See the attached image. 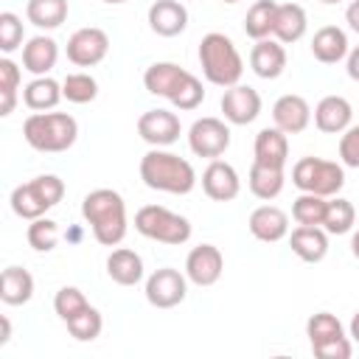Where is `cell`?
Masks as SVG:
<instances>
[{"label": "cell", "mask_w": 359, "mask_h": 359, "mask_svg": "<svg viewBox=\"0 0 359 359\" xmlns=\"http://www.w3.org/2000/svg\"><path fill=\"white\" fill-rule=\"evenodd\" d=\"M188 146L196 157L216 160L230 149V126L222 118H213V115L196 118L188 129Z\"/></svg>", "instance_id": "10"}, {"label": "cell", "mask_w": 359, "mask_h": 359, "mask_svg": "<svg viewBox=\"0 0 359 359\" xmlns=\"http://www.w3.org/2000/svg\"><path fill=\"white\" fill-rule=\"evenodd\" d=\"M250 233L264 241V244H275L280 238L289 236V216L286 210H280L278 205H261L250 213V222H247Z\"/></svg>", "instance_id": "21"}, {"label": "cell", "mask_w": 359, "mask_h": 359, "mask_svg": "<svg viewBox=\"0 0 359 359\" xmlns=\"http://www.w3.org/2000/svg\"><path fill=\"white\" fill-rule=\"evenodd\" d=\"M348 337H351V339L359 345V311L351 317V325H348Z\"/></svg>", "instance_id": "45"}, {"label": "cell", "mask_w": 359, "mask_h": 359, "mask_svg": "<svg viewBox=\"0 0 359 359\" xmlns=\"http://www.w3.org/2000/svg\"><path fill=\"white\" fill-rule=\"evenodd\" d=\"M20 87H22V73L17 67V62H11L8 56L0 59V115L8 118L17 107V95H20Z\"/></svg>", "instance_id": "33"}, {"label": "cell", "mask_w": 359, "mask_h": 359, "mask_svg": "<svg viewBox=\"0 0 359 359\" xmlns=\"http://www.w3.org/2000/svg\"><path fill=\"white\" fill-rule=\"evenodd\" d=\"M62 98H65L62 81H56V79H50V76H34V79L22 87V101H25V107L34 109V112H50Z\"/></svg>", "instance_id": "28"}, {"label": "cell", "mask_w": 359, "mask_h": 359, "mask_svg": "<svg viewBox=\"0 0 359 359\" xmlns=\"http://www.w3.org/2000/svg\"><path fill=\"white\" fill-rule=\"evenodd\" d=\"M199 67H202V76L210 84L227 90V87H233V84L241 81L244 59H241L236 42L227 34L210 31L199 42Z\"/></svg>", "instance_id": "4"}, {"label": "cell", "mask_w": 359, "mask_h": 359, "mask_svg": "<svg viewBox=\"0 0 359 359\" xmlns=\"http://www.w3.org/2000/svg\"><path fill=\"white\" fill-rule=\"evenodd\" d=\"M219 107H222V115H224L227 123L247 126V123H252L261 115V95L250 84H241L238 81V84H233V87L224 90Z\"/></svg>", "instance_id": "13"}, {"label": "cell", "mask_w": 359, "mask_h": 359, "mask_svg": "<svg viewBox=\"0 0 359 359\" xmlns=\"http://www.w3.org/2000/svg\"><path fill=\"white\" fill-rule=\"evenodd\" d=\"M67 0H28L25 6V17L31 25L42 28V31H53L67 20Z\"/></svg>", "instance_id": "31"}, {"label": "cell", "mask_w": 359, "mask_h": 359, "mask_svg": "<svg viewBox=\"0 0 359 359\" xmlns=\"http://www.w3.org/2000/svg\"><path fill=\"white\" fill-rule=\"evenodd\" d=\"M135 230L151 241H160V244H171V247H180L191 238L194 227L185 216L163 208V205H143L137 213H135Z\"/></svg>", "instance_id": "8"}, {"label": "cell", "mask_w": 359, "mask_h": 359, "mask_svg": "<svg viewBox=\"0 0 359 359\" xmlns=\"http://www.w3.org/2000/svg\"><path fill=\"white\" fill-rule=\"evenodd\" d=\"M275 8H278L275 0H255V3L247 8V17H244V34H247L250 39H255V42L272 36Z\"/></svg>", "instance_id": "32"}, {"label": "cell", "mask_w": 359, "mask_h": 359, "mask_svg": "<svg viewBox=\"0 0 359 359\" xmlns=\"http://www.w3.org/2000/svg\"><path fill=\"white\" fill-rule=\"evenodd\" d=\"M107 275L118 286H137L143 280V258L129 247H115L107 255Z\"/></svg>", "instance_id": "27"}, {"label": "cell", "mask_w": 359, "mask_h": 359, "mask_svg": "<svg viewBox=\"0 0 359 359\" xmlns=\"http://www.w3.org/2000/svg\"><path fill=\"white\" fill-rule=\"evenodd\" d=\"M292 182L303 194H317V196H337L345 185V168L334 160L323 157H300L292 165Z\"/></svg>", "instance_id": "7"}, {"label": "cell", "mask_w": 359, "mask_h": 359, "mask_svg": "<svg viewBox=\"0 0 359 359\" xmlns=\"http://www.w3.org/2000/svg\"><path fill=\"white\" fill-rule=\"evenodd\" d=\"M182 3H185V0H182Z\"/></svg>", "instance_id": "50"}, {"label": "cell", "mask_w": 359, "mask_h": 359, "mask_svg": "<svg viewBox=\"0 0 359 359\" xmlns=\"http://www.w3.org/2000/svg\"><path fill=\"white\" fill-rule=\"evenodd\" d=\"M202 191L213 202H233L241 194V177L227 160H210L202 171Z\"/></svg>", "instance_id": "16"}, {"label": "cell", "mask_w": 359, "mask_h": 359, "mask_svg": "<svg viewBox=\"0 0 359 359\" xmlns=\"http://www.w3.org/2000/svg\"><path fill=\"white\" fill-rule=\"evenodd\" d=\"M143 87L151 93V95H160V98H168L174 109H182V112H191L196 109L202 101H205V87L202 81L174 65V62H154L146 67L143 73Z\"/></svg>", "instance_id": "2"}, {"label": "cell", "mask_w": 359, "mask_h": 359, "mask_svg": "<svg viewBox=\"0 0 359 359\" xmlns=\"http://www.w3.org/2000/svg\"><path fill=\"white\" fill-rule=\"evenodd\" d=\"M22 36H25L22 20L14 11H0V50L6 56L14 53L22 45Z\"/></svg>", "instance_id": "40"}, {"label": "cell", "mask_w": 359, "mask_h": 359, "mask_svg": "<svg viewBox=\"0 0 359 359\" xmlns=\"http://www.w3.org/2000/svg\"><path fill=\"white\" fill-rule=\"evenodd\" d=\"M90 306V300L84 297V292L79 286H62L56 294H53V311L59 314L62 323H67L70 317H76L79 311H84Z\"/></svg>", "instance_id": "39"}, {"label": "cell", "mask_w": 359, "mask_h": 359, "mask_svg": "<svg viewBox=\"0 0 359 359\" xmlns=\"http://www.w3.org/2000/svg\"><path fill=\"white\" fill-rule=\"evenodd\" d=\"M345 22L353 34H359V0H351L348 8H345Z\"/></svg>", "instance_id": "43"}, {"label": "cell", "mask_w": 359, "mask_h": 359, "mask_svg": "<svg viewBox=\"0 0 359 359\" xmlns=\"http://www.w3.org/2000/svg\"><path fill=\"white\" fill-rule=\"evenodd\" d=\"M325 208H328V199L325 196H317V194H303L292 202V219L297 224H320L323 227V219H325Z\"/></svg>", "instance_id": "37"}, {"label": "cell", "mask_w": 359, "mask_h": 359, "mask_svg": "<svg viewBox=\"0 0 359 359\" xmlns=\"http://www.w3.org/2000/svg\"><path fill=\"white\" fill-rule=\"evenodd\" d=\"M272 121H275V126H278L280 132H286V135H300V132H306L309 123H311V107H309V101H306L303 95L286 93V95H280V98L275 101V107H272Z\"/></svg>", "instance_id": "17"}, {"label": "cell", "mask_w": 359, "mask_h": 359, "mask_svg": "<svg viewBox=\"0 0 359 359\" xmlns=\"http://www.w3.org/2000/svg\"><path fill=\"white\" fill-rule=\"evenodd\" d=\"M250 67L258 79H278L283 70H286V48L283 42H278L275 36H266V39H258L250 50Z\"/></svg>", "instance_id": "20"}, {"label": "cell", "mask_w": 359, "mask_h": 359, "mask_svg": "<svg viewBox=\"0 0 359 359\" xmlns=\"http://www.w3.org/2000/svg\"><path fill=\"white\" fill-rule=\"evenodd\" d=\"M306 337L311 345V353L320 359H351L353 345L345 334L342 323L331 311H317L306 320Z\"/></svg>", "instance_id": "9"}, {"label": "cell", "mask_w": 359, "mask_h": 359, "mask_svg": "<svg viewBox=\"0 0 359 359\" xmlns=\"http://www.w3.org/2000/svg\"><path fill=\"white\" fill-rule=\"evenodd\" d=\"M22 137L34 151L59 154L79 137V123L67 112H31L22 121Z\"/></svg>", "instance_id": "5"}, {"label": "cell", "mask_w": 359, "mask_h": 359, "mask_svg": "<svg viewBox=\"0 0 359 359\" xmlns=\"http://www.w3.org/2000/svg\"><path fill=\"white\" fill-rule=\"evenodd\" d=\"M222 3H238V0H222Z\"/></svg>", "instance_id": "49"}, {"label": "cell", "mask_w": 359, "mask_h": 359, "mask_svg": "<svg viewBox=\"0 0 359 359\" xmlns=\"http://www.w3.org/2000/svg\"><path fill=\"white\" fill-rule=\"evenodd\" d=\"M81 216L93 230V238L104 247H118L126 238V202L112 188H95L81 199Z\"/></svg>", "instance_id": "1"}, {"label": "cell", "mask_w": 359, "mask_h": 359, "mask_svg": "<svg viewBox=\"0 0 359 359\" xmlns=\"http://www.w3.org/2000/svg\"><path fill=\"white\" fill-rule=\"evenodd\" d=\"M247 185H250L252 196H258L264 202H272L275 196H280V191L286 185V174L278 165H264V163L252 160L250 174H247Z\"/></svg>", "instance_id": "29"}, {"label": "cell", "mask_w": 359, "mask_h": 359, "mask_svg": "<svg viewBox=\"0 0 359 359\" xmlns=\"http://www.w3.org/2000/svg\"><path fill=\"white\" fill-rule=\"evenodd\" d=\"M180 132H182V123L171 109H146L137 118V135L154 149H165L177 143Z\"/></svg>", "instance_id": "14"}, {"label": "cell", "mask_w": 359, "mask_h": 359, "mask_svg": "<svg viewBox=\"0 0 359 359\" xmlns=\"http://www.w3.org/2000/svg\"><path fill=\"white\" fill-rule=\"evenodd\" d=\"M292 252L306 264H320L328 255V233L320 224H297L289 233Z\"/></svg>", "instance_id": "22"}, {"label": "cell", "mask_w": 359, "mask_h": 359, "mask_svg": "<svg viewBox=\"0 0 359 359\" xmlns=\"http://www.w3.org/2000/svg\"><path fill=\"white\" fill-rule=\"evenodd\" d=\"M311 118H314V126L320 132L342 135L353 121V107H351V101L345 95H325V98L317 101Z\"/></svg>", "instance_id": "18"}, {"label": "cell", "mask_w": 359, "mask_h": 359, "mask_svg": "<svg viewBox=\"0 0 359 359\" xmlns=\"http://www.w3.org/2000/svg\"><path fill=\"white\" fill-rule=\"evenodd\" d=\"M339 160L348 168H359V123L356 126L351 123L339 135Z\"/></svg>", "instance_id": "41"}, {"label": "cell", "mask_w": 359, "mask_h": 359, "mask_svg": "<svg viewBox=\"0 0 359 359\" xmlns=\"http://www.w3.org/2000/svg\"><path fill=\"white\" fill-rule=\"evenodd\" d=\"M62 196H65V182L56 174H39L31 182L17 185L8 196V202L20 219L34 222V219L45 216L50 208H56L62 202Z\"/></svg>", "instance_id": "6"}, {"label": "cell", "mask_w": 359, "mask_h": 359, "mask_svg": "<svg viewBox=\"0 0 359 359\" xmlns=\"http://www.w3.org/2000/svg\"><path fill=\"white\" fill-rule=\"evenodd\" d=\"M59 59V45L48 34H36L22 45V67L34 76H48L56 67Z\"/></svg>", "instance_id": "23"}, {"label": "cell", "mask_w": 359, "mask_h": 359, "mask_svg": "<svg viewBox=\"0 0 359 359\" xmlns=\"http://www.w3.org/2000/svg\"><path fill=\"white\" fill-rule=\"evenodd\" d=\"M143 294L154 309H174L188 294V275L174 266H160L146 278Z\"/></svg>", "instance_id": "11"}, {"label": "cell", "mask_w": 359, "mask_h": 359, "mask_svg": "<svg viewBox=\"0 0 359 359\" xmlns=\"http://www.w3.org/2000/svg\"><path fill=\"white\" fill-rule=\"evenodd\" d=\"M34 297V275L22 266H6L0 275V300L6 306H25Z\"/></svg>", "instance_id": "30"}, {"label": "cell", "mask_w": 359, "mask_h": 359, "mask_svg": "<svg viewBox=\"0 0 359 359\" xmlns=\"http://www.w3.org/2000/svg\"><path fill=\"white\" fill-rule=\"evenodd\" d=\"M224 272V255L216 244H199L185 258V275L194 286H213Z\"/></svg>", "instance_id": "15"}, {"label": "cell", "mask_w": 359, "mask_h": 359, "mask_svg": "<svg viewBox=\"0 0 359 359\" xmlns=\"http://www.w3.org/2000/svg\"><path fill=\"white\" fill-rule=\"evenodd\" d=\"M107 53H109V36L104 28L87 25L73 31L67 39V59L76 67H95L107 59Z\"/></svg>", "instance_id": "12"}, {"label": "cell", "mask_w": 359, "mask_h": 359, "mask_svg": "<svg viewBox=\"0 0 359 359\" xmlns=\"http://www.w3.org/2000/svg\"><path fill=\"white\" fill-rule=\"evenodd\" d=\"M11 342V320L3 314L0 317V348H6Z\"/></svg>", "instance_id": "44"}, {"label": "cell", "mask_w": 359, "mask_h": 359, "mask_svg": "<svg viewBox=\"0 0 359 359\" xmlns=\"http://www.w3.org/2000/svg\"><path fill=\"white\" fill-rule=\"evenodd\" d=\"M345 70H348V79H351V81H359V45L348 50V56H345Z\"/></svg>", "instance_id": "42"}, {"label": "cell", "mask_w": 359, "mask_h": 359, "mask_svg": "<svg viewBox=\"0 0 359 359\" xmlns=\"http://www.w3.org/2000/svg\"><path fill=\"white\" fill-rule=\"evenodd\" d=\"M140 180L146 188L151 191H163V194H191L194 185H196V171L194 165L174 154V151H165V149H149L143 157H140Z\"/></svg>", "instance_id": "3"}, {"label": "cell", "mask_w": 359, "mask_h": 359, "mask_svg": "<svg viewBox=\"0 0 359 359\" xmlns=\"http://www.w3.org/2000/svg\"><path fill=\"white\" fill-rule=\"evenodd\" d=\"M65 325H67V331H70L73 339H79V342H93V339H98L101 331H104V317H101V311H98L95 306H87L84 311H79L76 317H70Z\"/></svg>", "instance_id": "35"}, {"label": "cell", "mask_w": 359, "mask_h": 359, "mask_svg": "<svg viewBox=\"0 0 359 359\" xmlns=\"http://www.w3.org/2000/svg\"><path fill=\"white\" fill-rule=\"evenodd\" d=\"M252 160H255V163H264V165H278V168H283L286 160H289V135L280 132L278 126H264V129L255 135Z\"/></svg>", "instance_id": "24"}, {"label": "cell", "mask_w": 359, "mask_h": 359, "mask_svg": "<svg viewBox=\"0 0 359 359\" xmlns=\"http://www.w3.org/2000/svg\"><path fill=\"white\" fill-rule=\"evenodd\" d=\"M62 93L70 104H90L98 95V81L90 73H67L62 79Z\"/></svg>", "instance_id": "36"}, {"label": "cell", "mask_w": 359, "mask_h": 359, "mask_svg": "<svg viewBox=\"0 0 359 359\" xmlns=\"http://www.w3.org/2000/svg\"><path fill=\"white\" fill-rule=\"evenodd\" d=\"M101 3H109V6H118V3H129V0H101Z\"/></svg>", "instance_id": "48"}, {"label": "cell", "mask_w": 359, "mask_h": 359, "mask_svg": "<svg viewBox=\"0 0 359 359\" xmlns=\"http://www.w3.org/2000/svg\"><path fill=\"white\" fill-rule=\"evenodd\" d=\"M320 3H325V6H337V3H345V0H320Z\"/></svg>", "instance_id": "47"}, {"label": "cell", "mask_w": 359, "mask_h": 359, "mask_svg": "<svg viewBox=\"0 0 359 359\" xmlns=\"http://www.w3.org/2000/svg\"><path fill=\"white\" fill-rule=\"evenodd\" d=\"M353 222H356V210L351 205V199H342V196H331L328 199V208H325V219H323V227L328 236H345L353 230Z\"/></svg>", "instance_id": "34"}, {"label": "cell", "mask_w": 359, "mask_h": 359, "mask_svg": "<svg viewBox=\"0 0 359 359\" xmlns=\"http://www.w3.org/2000/svg\"><path fill=\"white\" fill-rule=\"evenodd\" d=\"M351 252L359 261V230H353V236H351Z\"/></svg>", "instance_id": "46"}, {"label": "cell", "mask_w": 359, "mask_h": 359, "mask_svg": "<svg viewBox=\"0 0 359 359\" xmlns=\"http://www.w3.org/2000/svg\"><path fill=\"white\" fill-rule=\"evenodd\" d=\"M146 17L157 36H180L188 28V8L182 0H154Z\"/></svg>", "instance_id": "19"}, {"label": "cell", "mask_w": 359, "mask_h": 359, "mask_svg": "<svg viewBox=\"0 0 359 359\" xmlns=\"http://www.w3.org/2000/svg\"><path fill=\"white\" fill-rule=\"evenodd\" d=\"M25 238H28V244H31L36 252H50V250L59 244V224H56L53 219L39 216V219H34V222L28 224Z\"/></svg>", "instance_id": "38"}, {"label": "cell", "mask_w": 359, "mask_h": 359, "mask_svg": "<svg viewBox=\"0 0 359 359\" xmlns=\"http://www.w3.org/2000/svg\"><path fill=\"white\" fill-rule=\"evenodd\" d=\"M351 45H348V34L337 25H323L314 36H311V56L323 65H337L348 56Z\"/></svg>", "instance_id": "26"}, {"label": "cell", "mask_w": 359, "mask_h": 359, "mask_svg": "<svg viewBox=\"0 0 359 359\" xmlns=\"http://www.w3.org/2000/svg\"><path fill=\"white\" fill-rule=\"evenodd\" d=\"M309 28V17L306 8L297 3H278L275 8V25H272V36L283 45H294L303 39Z\"/></svg>", "instance_id": "25"}]
</instances>
